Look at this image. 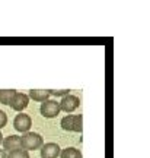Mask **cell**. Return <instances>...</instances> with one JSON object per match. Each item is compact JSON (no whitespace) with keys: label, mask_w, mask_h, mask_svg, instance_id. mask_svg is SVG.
<instances>
[{"label":"cell","mask_w":150,"mask_h":158,"mask_svg":"<svg viewBox=\"0 0 150 158\" xmlns=\"http://www.w3.org/2000/svg\"><path fill=\"white\" fill-rule=\"evenodd\" d=\"M42 145H44V139L39 133L26 132V133H23V136H21V148L28 152L34 149H39Z\"/></svg>","instance_id":"cell-1"},{"label":"cell","mask_w":150,"mask_h":158,"mask_svg":"<svg viewBox=\"0 0 150 158\" xmlns=\"http://www.w3.org/2000/svg\"><path fill=\"white\" fill-rule=\"evenodd\" d=\"M61 127L67 132H82L83 130V116L82 114H69L61 118Z\"/></svg>","instance_id":"cell-2"},{"label":"cell","mask_w":150,"mask_h":158,"mask_svg":"<svg viewBox=\"0 0 150 158\" xmlns=\"http://www.w3.org/2000/svg\"><path fill=\"white\" fill-rule=\"evenodd\" d=\"M39 111L45 118H53L60 113V106L56 100H47V101L41 102Z\"/></svg>","instance_id":"cell-3"},{"label":"cell","mask_w":150,"mask_h":158,"mask_svg":"<svg viewBox=\"0 0 150 158\" xmlns=\"http://www.w3.org/2000/svg\"><path fill=\"white\" fill-rule=\"evenodd\" d=\"M58 106H60V111H66V113H72L74 111L76 108L80 106V100H79L76 95H72V94H69V95L63 97V100L58 102Z\"/></svg>","instance_id":"cell-4"},{"label":"cell","mask_w":150,"mask_h":158,"mask_svg":"<svg viewBox=\"0 0 150 158\" xmlns=\"http://www.w3.org/2000/svg\"><path fill=\"white\" fill-rule=\"evenodd\" d=\"M31 126H32V120L29 117L28 114H18L15 120H13V127L18 130V132H21V133H26L29 132L31 129Z\"/></svg>","instance_id":"cell-5"},{"label":"cell","mask_w":150,"mask_h":158,"mask_svg":"<svg viewBox=\"0 0 150 158\" xmlns=\"http://www.w3.org/2000/svg\"><path fill=\"white\" fill-rule=\"evenodd\" d=\"M60 152L61 148L54 142H48L41 147V158H57Z\"/></svg>","instance_id":"cell-6"},{"label":"cell","mask_w":150,"mask_h":158,"mask_svg":"<svg viewBox=\"0 0 150 158\" xmlns=\"http://www.w3.org/2000/svg\"><path fill=\"white\" fill-rule=\"evenodd\" d=\"M28 104H29V97L26 94H22V92H16L10 102V107L13 110H16V111H22V110L28 107Z\"/></svg>","instance_id":"cell-7"},{"label":"cell","mask_w":150,"mask_h":158,"mask_svg":"<svg viewBox=\"0 0 150 158\" xmlns=\"http://www.w3.org/2000/svg\"><path fill=\"white\" fill-rule=\"evenodd\" d=\"M3 148H5V151H16V149H22L21 148V136L18 135H9L7 138H5L3 141Z\"/></svg>","instance_id":"cell-8"},{"label":"cell","mask_w":150,"mask_h":158,"mask_svg":"<svg viewBox=\"0 0 150 158\" xmlns=\"http://www.w3.org/2000/svg\"><path fill=\"white\" fill-rule=\"evenodd\" d=\"M29 98L34 100V101H39V102H44L50 98V91L48 89H31L29 91Z\"/></svg>","instance_id":"cell-9"},{"label":"cell","mask_w":150,"mask_h":158,"mask_svg":"<svg viewBox=\"0 0 150 158\" xmlns=\"http://www.w3.org/2000/svg\"><path fill=\"white\" fill-rule=\"evenodd\" d=\"M15 94H16L15 89H0V102L5 106H10Z\"/></svg>","instance_id":"cell-10"},{"label":"cell","mask_w":150,"mask_h":158,"mask_svg":"<svg viewBox=\"0 0 150 158\" xmlns=\"http://www.w3.org/2000/svg\"><path fill=\"white\" fill-rule=\"evenodd\" d=\"M60 157L61 158H83L82 157V152H80L79 149H76V148H73V147L64 148V149L60 152Z\"/></svg>","instance_id":"cell-11"},{"label":"cell","mask_w":150,"mask_h":158,"mask_svg":"<svg viewBox=\"0 0 150 158\" xmlns=\"http://www.w3.org/2000/svg\"><path fill=\"white\" fill-rule=\"evenodd\" d=\"M6 158H31L29 152L25 149H16V151H10L6 155Z\"/></svg>","instance_id":"cell-12"},{"label":"cell","mask_w":150,"mask_h":158,"mask_svg":"<svg viewBox=\"0 0 150 158\" xmlns=\"http://www.w3.org/2000/svg\"><path fill=\"white\" fill-rule=\"evenodd\" d=\"M50 91V95H54V97H66L70 94L69 89H60V91H54V89H48Z\"/></svg>","instance_id":"cell-13"},{"label":"cell","mask_w":150,"mask_h":158,"mask_svg":"<svg viewBox=\"0 0 150 158\" xmlns=\"http://www.w3.org/2000/svg\"><path fill=\"white\" fill-rule=\"evenodd\" d=\"M6 124H7V116H6L5 111L0 110V129H3Z\"/></svg>","instance_id":"cell-14"},{"label":"cell","mask_w":150,"mask_h":158,"mask_svg":"<svg viewBox=\"0 0 150 158\" xmlns=\"http://www.w3.org/2000/svg\"><path fill=\"white\" fill-rule=\"evenodd\" d=\"M6 155H7V154H6L5 149H0V158H6Z\"/></svg>","instance_id":"cell-15"},{"label":"cell","mask_w":150,"mask_h":158,"mask_svg":"<svg viewBox=\"0 0 150 158\" xmlns=\"http://www.w3.org/2000/svg\"><path fill=\"white\" fill-rule=\"evenodd\" d=\"M2 141H3V135H2V132H0V143H2Z\"/></svg>","instance_id":"cell-16"}]
</instances>
